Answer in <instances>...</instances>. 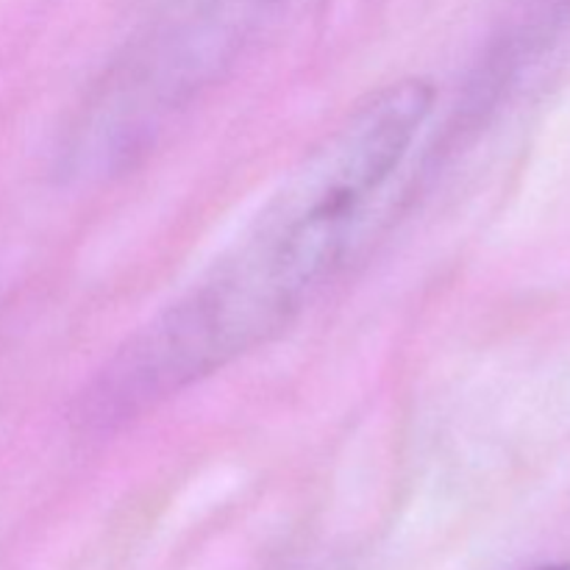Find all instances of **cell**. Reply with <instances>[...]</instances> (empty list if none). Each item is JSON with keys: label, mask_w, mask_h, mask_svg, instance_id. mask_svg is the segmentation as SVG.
Wrapping results in <instances>:
<instances>
[{"label": "cell", "mask_w": 570, "mask_h": 570, "mask_svg": "<svg viewBox=\"0 0 570 570\" xmlns=\"http://www.w3.org/2000/svg\"><path fill=\"white\" fill-rule=\"evenodd\" d=\"M282 0H165L95 106L98 142L120 156L148 137L156 120L187 100L234 59Z\"/></svg>", "instance_id": "2"}, {"label": "cell", "mask_w": 570, "mask_h": 570, "mask_svg": "<svg viewBox=\"0 0 570 570\" xmlns=\"http://www.w3.org/2000/svg\"><path fill=\"white\" fill-rule=\"evenodd\" d=\"M432 109L426 78H401L360 100L228 254L106 362L78 399L76 421L115 432L282 334L340 271Z\"/></svg>", "instance_id": "1"}, {"label": "cell", "mask_w": 570, "mask_h": 570, "mask_svg": "<svg viewBox=\"0 0 570 570\" xmlns=\"http://www.w3.org/2000/svg\"><path fill=\"white\" fill-rule=\"evenodd\" d=\"M538 570H570V568H562V566H549V568H538Z\"/></svg>", "instance_id": "3"}]
</instances>
